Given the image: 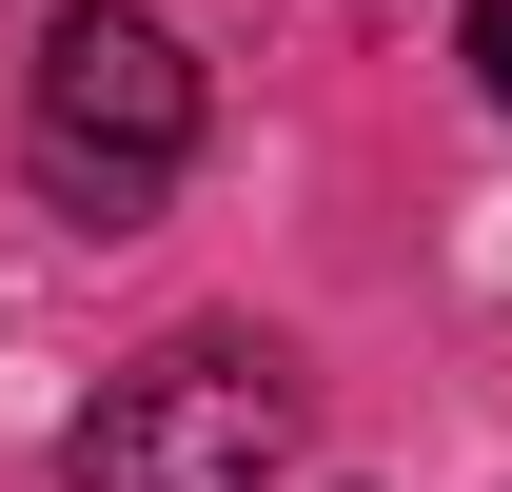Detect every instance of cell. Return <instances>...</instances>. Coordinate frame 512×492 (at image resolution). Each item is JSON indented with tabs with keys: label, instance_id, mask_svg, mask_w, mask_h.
I'll use <instances>...</instances> for the list:
<instances>
[{
	"label": "cell",
	"instance_id": "6da1fadb",
	"mask_svg": "<svg viewBox=\"0 0 512 492\" xmlns=\"http://www.w3.org/2000/svg\"><path fill=\"white\" fill-rule=\"evenodd\" d=\"M20 158H40L60 217H138V197H178V158H197V60L138 20V0H60L40 60H20Z\"/></svg>",
	"mask_w": 512,
	"mask_h": 492
},
{
	"label": "cell",
	"instance_id": "3957f363",
	"mask_svg": "<svg viewBox=\"0 0 512 492\" xmlns=\"http://www.w3.org/2000/svg\"><path fill=\"white\" fill-rule=\"evenodd\" d=\"M453 60H473V99L512 119V0H473V20H453Z\"/></svg>",
	"mask_w": 512,
	"mask_h": 492
},
{
	"label": "cell",
	"instance_id": "7a4b0ae2",
	"mask_svg": "<svg viewBox=\"0 0 512 492\" xmlns=\"http://www.w3.org/2000/svg\"><path fill=\"white\" fill-rule=\"evenodd\" d=\"M296 453V394H276V355H237V335H178V355H138L99 414H79L60 492H256Z\"/></svg>",
	"mask_w": 512,
	"mask_h": 492
}]
</instances>
